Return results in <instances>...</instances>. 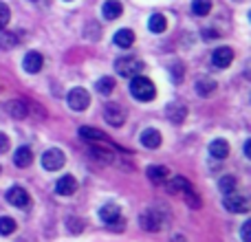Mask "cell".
Wrapping results in <instances>:
<instances>
[{
	"label": "cell",
	"instance_id": "1",
	"mask_svg": "<svg viewBox=\"0 0 251 242\" xmlns=\"http://www.w3.org/2000/svg\"><path fill=\"white\" fill-rule=\"evenodd\" d=\"M130 93H132V97L139 101H152L156 95V88H154V84H152V79H148L146 75H137V77H132V82H130Z\"/></svg>",
	"mask_w": 251,
	"mask_h": 242
},
{
	"label": "cell",
	"instance_id": "2",
	"mask_svg": "<svg viewBox=\"0 0 251 242\" xmlns=\"http://www.w3.org/2000/svg\"><path fill=\"white\" fill-rule=\"evenodd\" d=\"M115 69H117V73L122 75V77H137V75H141V71L146 69L143 66L141 60H137V57H119L117 62H115Z\"/></svg>",
	"mask_w": 251,
	"mask_h": 242
},
{
	"label": "cell",
	"instance_id": "3",
	"mask_svg": "<svg viewBox=\"0 0 251 242\" xmlns=\"http://www.w3.org/2000/svg\"><path fill=\"white\" fill-rule=\"evenodd\" d=\"M66 101H69L71 110L82 113V110H86L88 104H91V95H88V91H84V88H73V91L66 95Z\"/></svg>",
	"mask_w": 251,
	"mask_h": 242
},
{
	"label": "cell",
	"instance_id": "4",
	"mask_svg": "<svg viewBox=\"0 0 251 242\" xmlns=\"http://www.w3.org/2000/svg\"><path fill=\"white\" fill-rule=\"evenodd\" d=\"M139 225L146 231H159L163 227V214L159 209H146V212L139 216Z\"/></svg>",
	"mask_w": 251,
	"mask_h": 242
},
{
	"label": "cell",
	"instance_id": "5",
	"mask_svg": "<svg viewBox=\"0 0 251 242\" xmlns=\"http://www.w3.org/2000/svg\"><path fill=\"white\" fill-rule=\"evenodd\" d=\"M7 200L13 205V207H18V209H26V207L31 205L29 192H26L25 187H20V185L9 187V192H7Z\"/></svg>",
	"mask_w": 251,
	"mask_h": 242
},
{
	"label": "cell",
	"instance_id": "6",
	"mask_svg": "<svg viewBox=\"0 0 251 242\" xmlns=\"http://www.w3.org/2000/svg\"><path fill=\"white\" fill-rule=\"evenodd\" d=\"M64 152L57 150V147H51V150H47L42 154V165L44 169H49V172H57V169L64 165Z\"/></svg>",
	"mask_w": 251,
	"mask_h": 242
},
{
	"label": "cell",
	"instance_id": "7",
	"mask_svg": "<svg viewBox=\"0 0 251 242\" xmlns=\"http://www.w3.org/2000/svg\"><path fill=\"white\" fill-rule=\"evenodd\" d=\"M104 119L108 121L110 125H115V128H122L124 121H126L124 106H119V104H106L104 106Z\"/></svg>",
	"mask_w": 251,
	"mask_h": 242
},
{
	"label": "cell",
	"instance_id": "8",
	"mask_svg": "<svg viewBox=\"0 0 251 242\" xmlns=\"http://www.w3.org/2000/svg\"><path fill=\"white\" fill-rule=\"evenodd\" d=\"M227 212H236V214H247L249 212V200L245 196H238V194H227L225 200H223Z\"/></svg>",
	"mask_w": 251,
	"mask_h": 242
},
{
	"label": "cell",
	"instance_id": "9",
	"mask_svg": "<svg viewBox=\"0 0 251 242\" xmlns=\"http://www.w3.org/2000/svg\"><path fill=\"white\" fill-rule=\"evenodd\" d=\"M231 60H234V51L229 47H221L212 53V62L216 69H227L231 64Z\"/></svg>",
	"mask_w": 251,
	"mask_h": 242
},
{
	"label": "cell",
	"instance_id": "10",
	"mask_svg": "<svg viewBox=\"0 0 251 242\" xmlns=\"http://www.w3.org/2000/svg\"><path fill=\"white\" fill-rule=\"evenodd\" d=\"M22 66H25L26 73L35 75V73H40V69L44 66V57L40 55L38 51H29V53L25 55V62H22Z\"/></svg>",
	"mask_w": 251,
	"mask_h": 242
},
{
	"label": "cell",
	"instance_id": "11",
	"mask_svg": "<svg viewBox=\"0 0 251 242\" xmlns=\"http://www.w3.org/2000/svg\"><path fill=\"white\" fill-rule=\"evenodd\" d=\"M165 117L172 121V123H181V121H185V117H187V108L183 104L172 101V104H168V108H165Z\"/></svg>",
	"mask_w": 251,
	"mask_h": 242
},
{
	"label": "cell",
	"instance_id": "12",
	"mask_svg": "<svg viewBox=\"0 0 251 242\" xmlns=\"http://www.w3.org/2000/svg\"><path fill=\"white\" fill-rule=\"evenodd\" d=\"M55 192L57 194H62V196H71V194H75L77 192V181H75L71 174H64V176L57 181V185H55Z\"/></svg>",
	"mask_w": 251,
	"mask_h": 242
},
{
	"label": "cell",
	"instance_id": "13",
	"mask_svg": "<svg viewBox=\"0 0 251 242\" xmlns=\"http://www.w3.org/2000/svg\"><path fill=\"white\" fill-rule=\"evenodd\" d=\"M209 154L218 161L227 159V156H229V143H227L225 139H214V141L209 143Z\"/></svg>",
	"mask_w": 251,
	"mask_h": 242
},
{
	"label": "cell",
	"instance_id": "14",
	"mask_svg": "<svg viewBox=\"0 0 251 242\" xmlns=\"http://www.w3.org/2000/svg\"><path fill=\"white\" fill-rule=\"evenodd\" d=\"M79 137L84 139V141H91V143H108V137H106L101 130L97 128H88V125H84V128H79Z\"/></svg>",
	"mask_w": 251,
	"mask_h": 242
},
{
	"label": "cell",
	"instance_id": "15",
	"mask_svg": "<svg viewBox=\"0 0 251 242\" xmlns=\"http://www.w3.org/2000/svg\"><path fill=\"white\" fill-rule=\"evenodd\" d=\"M161 141H163V137H161L159 130L148 128V130H143L141 132V143L146 147H150V150H156V147L161 145Z\"/></svg>",
	"mask_w": 251,
	"mask_h": 242
},
{
	"label": "cell",
	"instance_id": "16",
	"mask_svg": "<svg viewBox=\"0 0 251 242\" xmlns=\"http://www.w3.org/2000/svg\"><path fill=\"white\" fill-rule=\"evenodd\" d=\"M13 163H16V168H29L31 163H33V152H31V147L22 145L16 150V156H13Z\"/></svg>",
	"mask_w": 251,
	"mask_h": 242
},
{
	"label": "cell",
	"instance_id": "17",
	"mask_svg": "<svg viewBox=\"0 0 251 242\" xmlns=\"http://www.w3.org/2000/svg\"><path fill=\"white\" fill-rule=\"evenodd\" d=\"M122 11H124V7L119 0H106L104 7H101V13H104L106 20H117L122 16Z\"/></svg>",
	"mask_w": 251,
	"mask_h": 242
},
{
	"label": "cell",
	"instance_id": "18",
	"mask_svg": "<svg viewBox=\"0 0 251 242\" xmlns=\"http://www.w3.org/2000/svg\"><path fill=\"white\" fill-rule=\"evenodd\" d=\"M4 110H7L13 119H25L26 117V104L25 101H20V99L7 101V104H4Z\"/></svg>",
	"mask_w": 251,
	"mask_h": 242
},
{
	"label": "cell",
	"instance_id": "19",
	"mask_svg": "<svg viewBox=\"0 0 251 242\" xmlns=\"http://www.w3.org/2000/svg\"><path fill=\"white\" fill-rule=\"evenodd\" d=\"M100 218L106 222V225H113L115 220H119V218H122V214H119L117 205H104V207L100 209Z\"/></svg>",
	"mask_w": 251,
	"mask_h": 242
},
{
	"label": "cell",
	"instance_id": "20",
	"mask_svg": "<svg viewBox=\"0 0 251 242\" xmlns=\"http://www.w3.org/2000/svg\"><path fill=\"white\" fill-rule=\"evenodd\" d=\"M148 178H150L152 183H156V185H161V183L168 178V168H163V165H150V168L146 169Z\"/></svg>",
	"mask_w": 251,
	"mask_h": 242
},
{
	"label": "cell",
	"instance_id": "21",
	"mask_svg": "<svg viewBox=\"0 0 251 242\" xmlns=\"http://www.w3.org/2000/svg\"><path fill=\"white\" fill-rule=\"evenodd\" d=\"M115 44L122 48H130L134 44V33L130 29H119L117 33H115Z\"/></svg>",
	"mask_w": 251,
	"mask_h": 242
},
{
	"label": "cell",
	"instance_id": "22",
	"mask_svg": "<svg viewBox=\"0 0 251 242\" xmlns=\"http://www.w3.org/2000/svg\"><path fill=\"white\" fill-rule=\"evenodd\" d=\"M148 29H150L152 33H163V31L168 29V20H165V16H161V13L150 16V20H148Z\"/></svg>",
	"mask_w": 251,
	"mask_h": 242
},
{
	"label": "cell",
	"instance_id": "23",
	"mask_svg": "<svg viewBox=\"0 0 251 242\" xmlns=\"http://www.w3.org/2000/svg\"><path fill=\"white\" fill-rule=\"evenodd\" d=\"M214 91H216V82H214V79L201 77L199 82H196V93H199L201 97H209Z\"/></svg>",
	"mask_w": 251,
	"mask_h": 242
},
{
	"label": "cell",
	"instance_id": "24",
	"mask_svg": "<svg viewBox=\"0 0 251 242\" xmlns=\"http://www.w3.org/2000/svg\"><path fill=\"white\" fill-rule=\"evenodd\" d=\"M95 88L100 95H110V93L115 91V79L113 77H100L95 84Z\"/></svg>",
	"mask_w": 251,
	"mask_h": 242
},
{
	"label": "cell",
	"instance_id": "25",
	"mask_svg": "<svg viewBox=\"0 0 251 242\" xmlns=\"http://www.w3.org/2000/svg\"><path fill=\"white\" fill-rule=\"evenodd\" d=\"M192 11H194V16H207L212 11V0H194Z\"/></svg>",
	"mask_w": 251,
	"mask_h": 242
},
{
	"label": "cell",
	"instance_id": "26",
	"mask_svg": "<svg viewBox=\"0 0 251 242\" xmlns=\"http://www.w3.org/2000/svg\"><path fill=\"white\" fill-rule=\"evenodd\" d=\"M16 231V220L9 216H0V234L2 236H11Z\"/></svg>",
	"mask_w": 251,
	"mask_h": 242
},
{
	"label": "cell",
	"instance_id": "27",
	"mask_svg": "<svg viewBox=\"0 0 251 242\" xmlns=\"http://www.w3.org/2000/svg\"><path fill=\"white\" fill-rule=\"evenodd\" d=\"M190 187H192L190 181H187V178H183V176L172 178V183H170V192H174V194H176V192H187Z\"/></svg>",
	"mask_w": 251,
	"mask_h": 242
},
{
	"label": "cell",
	"instance_id": "28",
	"mask_svg": "<svg viewBox=\"0 0 251 242\" xmlns=\"http://www.w3.org/2000/svg\"><path fill=\"white\" fill-rule=\"evenodd\" d=\"M218 187H221V192L223 194H234V190H236V178L234 176H223L221 178V183H218Z\"/></svg>",
	"mask_w": 251,
	"mask_h": 242
},
{
	"label": "cell",
	"instance_id": "29",
	"mask_svg": "<svg viewBox=\"0 0 251 242\" xmlns=\"http://www.w3.org/2000/svg\"><path fill=\"white\" fill-rule=\"evenodd\" d=\"M16 44H18V35H13V33H4V35H0V48L9 51V48H13Z\"/></svg>",
	"mask_w": 251,
	"mask_h": 242
},
{
	"label": "cell",
	"instance_id": "30",
	"mask_svg": "<svg viewBox=\"0 0 251 242\" xmlns=\"http://www.w3.org/2000/svg\"><path fill=\"white\" fill-rule=\"evenodd\" d=\"M9 20H11V9H9L4 2H0V31L9 24Z\"/></svg>",
	"mask_w": 251,
	"mask_h": 242
},
{
	"label": "cell",
	"instance_id": "31",
	"mask_svg": "<svg viewBox=\"0 0 251 242\" xmlns=\"http://www.w3.org/2000/svg\"><path fill=\"white\" fill-rule=\"evenodd\" d=\"M183 194H185V200H187V205H190L192 209H199L201 207V198L194 194V190H192V187L187 192H183Z\"/></svg>",
	"mask_w": 251,
	"mask_h": 242
},
{
	"label": "cell",
	"instance_id": "32",
	"mask_svg": "<svg viewBox=\"0 0 251 242\" xmlns=\"http://www.w3.org/2000/svg\"><path fill=\"white\" fill-rule=\"evenodd\" d=\"M66 225H69L71 234H82V229H84V222L79 220V218H69V220H66Z\"/></svg>",
	"mask_w": 251,
	"mask_h": 242
},
{
	"label": "cell",
	"instance_id": "33",
	"mask_svg": "<svg viewBox=\"0 0 251 242\" xmlns=\"http://www.w3.org/2000/svg\"><path fill=\"white\" fill-rule=\"evenodd\" d=\"M170 73H172L174 82H181V79H183V64H172Z\"/></svg>",
	"mask_w": 251,
	"mask_h": 242
},
{
	"label": "cell",
	"instance_id": "34",
	"mask_svg": "<svg viewBox=\"0 0 251 242\" xmlns=\"http://www.w3.org/2000/svg\"><path fill=\"white\" fill-rule=\"evenodd\" d=\"M7 150H9V137L4 132H0V154H4Z\"/></svg>",
	"mask_w": 251,
	"mask_h": 242
},
{
	"label": "cell",
	"instance_id": "35",
	"mask_svg": "<svg viewBox=\"0 0 251 242\" xmlns=\"http://www.w3.org/2000/svg\"><path fill=\"white\" fill-rule=\"evenodd\" d=\"M243 242H251V222L249 220L243 225Z\"/></svg>",
	"mask_w": 251,
	"mask_h": 242
},
{
	"label": "cell",
	"instance_id": "36",
	"mask_svg": "<svg viewBox=\"0 0 251 242\" xmlns=\"http://www.w3.org/2000/svg\"><path fill=\"white\" fill-rule=\"evenodd\" d=\"M218 35H221V33H218V31L207 29V31H205V33H203V38H205V40H212V38H218Z\"/></svg>",
	"mask_w": 251,
	"mask_h": 242
},
{
	"label": "cell",
	"instance_id": "37",
	"mask_svg": "<svg viewBox=\"0 0 251 242\" xmlns=\"http://www.w3.org/2000/svg\"><path fill=\"white\" fill-rule=\"evenodd\" d=\"M245 154L251 159V141H245Z\"/></svg>",
	"mask_w": 251,
	"mask_h": 242
},
{
	"label": "cell",
	"instance_id": "38",
	"mask_svg": "<svg viewBox=\"0 0 251 242\" xmlns=\"http://www.w3.org/2000/svg\"><path fill=\"white\" fill-rule=\"evenodd\" d=\"M174 242H185V238L183 236H174Z\"/></svg>",
	"mask_w": 251,
	"mask_h": 242
},
{
	"label": "cell",
	"instance_id": "39",
	"mask_svg": "<svg viewBox=\"0 0 251 242\" xmlns=\"http://www.w3.org/2000/svg\"><path fill=\"white\" fill-rule=\"evenodd\" d=\"M31 2H38V0H31Z\"/></svg>",
	"mask_w": 251,
	"mask_h": 242
},
{
	"label": "cell",
	"instance_id": "40",
	"mask_svg": "<svg viewBox=\"0 0 251 242\" xmlns=\"http://www.w3.org/2000/svg\"><path fill=\"white\" fill-rule=\"evenodd\" d=\"M66 2H71V0H66Z\"/></svg>",
	"mask_w": 251,
	"mask_h": 242
},
{
	"label": "cell",
	"instance_id": "41",
	"mask_svg": "<svg viewBox=\"0 0 251 242\" xmlns=\"http://www.w3.org/2000/svg\"><path fill=\"white\" fill-rule=\"evenodd\" d=\"M0 172H2V168H0Z\"/></svg>",
	"mask_w": 251,
	"mask_h": 242
}]
</instances>
